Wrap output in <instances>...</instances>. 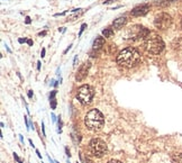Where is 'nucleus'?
Here are the masks:
<instances>
[{
  "instance_id": "nucleus-22",
  "label": "nucleus",
  "mask_w": 182,
  "mask_h": 163,
  "mask_svg": "<svg viewBox=\"0 0 182 163\" xmlns=\"http://www.w3.org/2000/svg\"><path fill=\"white\" fill-rule=\"evenodd\" d=\"M36 154H37V156H38V158H39V159L42 158V155L39 154V151H38V150H36Z\"/></svg>"
},
{
  "instance_id": "nucleus-28",
  "label": "nucleus",
  "mask_w": 182,
  "mask_h": 163,
  "mask_svg": "<svg viewBox=\"0 0 182 163\" xmlns=\"http://www.w3.org/2000/svg\"><path fill=\"white\" fill-rule=\"evenodd\" d=\"M46 34V32H43V33H39V36H44V35Z\"/></svg>"
},
{
  "instance_id": "nucleus-13",
  "label": "nucleus",
  "mask_w": 182,
  "mask_h": 163,
  "mask_svg": "<svg viewBox=\"0 0 182 163\" xmlns=\"http://www.w3.org/2000/svg\"><path fill=\"white\" fill-rule=\"evenodd\" d=\"M172 163H182V153L174 154L172 156Z\"/></svg>"
},
{
  "instance_id": "nucleus-14",
  "label": "nucleus",
  "mask_w": 182,
  "mask_h": 163,
  "mask_svg": "<svg viewBox=\"0 0 182 163\" xmlns=\"http://www.w3.org/2000/svg\"><path fill=\"white\" fill-rule=\"evenodd\" d=\"M85 27H87V24H82V25H81L80 32H79V36H81V35H82V33H83V30L85 29Z\"/></svg>"
},
{
  "instance_id": "nucleus-26",
  "label": "nucleus",
  "mask_w": 182,
  "mask_h": 163,
  "mask_svg": "<svg viewBox=\"0 0 182 163\" xmlns=\"http://www.w3.org/2000/svg\"><path fill=\"white\" fill-rule=\"evenodd\" d=\"M29 144L32 147H34V144H33V141H32V140H29Z\"/></svg>"
},
{
  "instance_id": "nucleus-17",
  "label": "nucleus",
  "mask_w": 182,
  "mask_h": 163,
  "mask_svg": "<svg viewBox=\"0 0 182 163\" xmlns=\"http://www.w3.org/2000/svg\"><path fill=\"white\" fill-rule=\"evenodd\" d=\"M42 131H43V135L45 136V135H46V133H45V128H44V123H42Z\"/></svg>"
},
{
  "instance_id": "nucleus-9",
  "label": "nucleus",
  "mask_w": 182,
  "mask_h": 163,
  "mask_svg": "<svg viewBox=\"0 0 182 163\" xmlns=\"http://www.w3.org/2000/svg\"><path fill=\"white\" fill-rule=\"evenodd\" d=\"M148 10H150V7L147 5H140V6H137V7L133 9L131 14V16H134V17H140V16L146 15L148 13Z\"/></svg>"
},
{
  "instance_id": "nucleus-1",
  "label": "nucleus",
  "mask_w": 182,
  "mask_h": 163,
  "mask_svg": "<svg viewBox=\"0 0 182 163\" xmlns=\"http://www.w3.org/2000/svg\"><path fill=\"white\" fill-rule=\"evenodd\" d=\"M140 52L135 47H126L118 53L117 55V63L124 68H131L140 61Z\"/></svg>"
},
{
  "instance_id": "nucleus-16",
  "label": "nucleus",
  "mask_w": 182,
  "mask_h": 163,
  "mask_svg": "<svg viewBox=\"0 0 182 163\" xmlns=\"http://www.w3.org/2000/svg\"><path fill=\"white\" fill-rule=\"evenodd\" d=\"M108 163H122L120 161H118V160H110Z\"/></svg>"
},
{
  "instance_id": "nucleus-5",
  "label": "nucleus",
  "mask_w": 182,
  "mask_h": 163,
  "mask_svg": "<svg viewBox=\"0 0 182 163\" xmlns=\"http://www.w3.org/2000/svg\"><path fill=\"white\" fill-rule=\"evenodd\" d=\"M150 34L151 33L147 28H145L143 26L136 25L128 29L127 37L129 41H140V39H146Z\"/></svg>"
},
{
  "instance_id": "nucleus-4",
  "label": "nucleus",
  "mask_w": 182,
  "mask_h": 163,
  "mask_svg": "<svg viewBox=\"0 0 182 163\" xmlns=\"http://www.w3.org/2000/svg\"><path fill=\"white\" fill-rule=\"evenodd\" d=\"M89 151L91 155L101 158L107 153V145L101 138H92L89 143Z\"/></svg>"
},
{
  "instance_id": "nucleus-24",
  "label": "nucleus",
  "mask_w": 182,
  "mask_h": 163,
  "mask_svg": "<svg viewBox=\"0 0 182 163\" xmlns=\"http://www.w3.org/2000/svg\"><path fill=\"white\" fill-rule=\"evenodd\" d=\"M19 140H20L21 143H24V138H23V136H21V135H19Z\"/></svg>"
},
{
  "instance_id": "nucleus-19",
  "label": "nucleus",
  "mask_w": 182,
  "mask_h": 163,
  "mask_svg": "<svg viewBox=\"0 0 182 163\" xmlns=\"http://www.w3.org/2000/svg\"><path fill=\"white\" fill-rule=\"evenodd\" d=\"M28 97H29V98H32V97H33V91H32V90L28 91Z\"/></svg>"
},
{
  "instance_id": "nucleus-8",
  "label": "nucleus",
  "mask_w": 182,
  "mask_h": 163,
  "mask_svg": "<svg viewBox=\"0 0 182 163\" xmlns=\"http://www.w3.org/2000/svg\"><path fill=\"white\" fill-rule=\"evenodd\" d=\"M90 66H91V63H90V62H85L83 64L81 65L76 73V81L81 82V81H83V80H85V78H87V75H88Z\"/></svg>"
},
{
  "instance_id": "nucleus-18",
  "label": "nucleus",
  "mask_w": 182,
  "mask_h": 163,
  "mask_svg": "<svg viewBox=\"0 0 182 163\" xmlns=\"http://www.w3.org/2000/svg\"><path fill=\"white\" fill-rule=\"evenodd\" d=\"M45 48H43L42 50V53H41V56H42V57H44V56H45Z\"/></svg>"
},
{
  "instance_id": "nucleus-6",
  "label": "nucleus",
  "mask_w": 182,
  "mask_h": 163,
  "mask_svg": "<svg viewBox=\"0 0 182 163\" xmlns=\"http://www.w3.org/2000/svg\"><path fill=\"white\" fill-rule=\"evenodd\" d=\"M94 96V91L90 86L88 85H83L78 89L76 92V98L79 100V103L82 105H88L92 101V98Z\"/></svg>"
},
{
  "instance_id": "nucleus-29",
  "label": "nucleus",
  "mask_w": 182,
  "mask_h": 163,
  "mask_svg": "<svg viewBox=\"0 0 182 163\" xmlns=\"http://www.w3.org/2000/svg\"><path fill=\"white\" fill-rule=\"evenodd\" d=\"M181 26H182V19H181Z\"/></svg>"
},
{
  "instance_id": "nucleus-3",
  "label": "nucleus",
  "mask_w": 182,
  "mask_h": 163,
  "mask_svg": "<svg viewBox=\"0 0 182 163\" xmlns=\"http://www.w3.org/2000/svg\"><path fill=\"white\" fill-rule=\"evenodd\" d=\"M164 42L157 34H150L145 39V48L151 54H160L164 50Z\"/></svg>"
},
{
  "instance_id": "nucleus-27",
  "label": "nucleus",
  "mask_w": 182,
  "mask_h": 163,
  "mask_svg": "<svg viewBox=\"0 0 182 163\" xmlns=\"http://www.w3.org/2000/svg\"><path fill=\"white\" fill-rule=\"evenodd\" d=\"M25 42H26V39H19V43H25Z\"/></svg>"
},
{
  "instance_id": "nucleus-11",
  "label": "nucleus",
  "mask_w": 182,
  "mask_h": 163,
  "mask_svg": "<svg viewBox=\"0 0 182 163\" xmlns=\"http://www.w3.org/2000/svg\"><path fill=\"white\" fill-rule=\"evenodd\" d=\"M103 44H105V38L101 37V36H98V37H96L94 42H93L92 48L94 51H98V50H100L103 46Z\"/></svg>"
},
{
  "instance_id": "nucleus-25",
  "label": "nucleus",
  "mask_w": 182,
  "mask_h": 163,
  "mask_svg": "<svg viewBox=\"0 0 182 163\" xmlns=\"http://www.w3.org/2000/svg\"><path fill=\"white\" fill-rule=\"evenodd\" d=\"M27 43H28V45H33V42H32L30 39H28V41H27Z\"/></svg>"
},
{
  "instance_id": "nucleus-23",
  "label": "nucleus",
  "mask_w": 182,
  "mask_h": 163,
  "mask_svg": "<svg viewBox=\"0 0 182 163\" xmlns=\"http://www.w3.org/2000/svg\"><path fill=\"white\" fill-rule=\"evenodd\" d=\"M29 23H30V18L26 17V24H29Z\"/></svg>"
},
{
  "instance_id": "nucleus-20",
  "label": "nucleus",
  "mask_w": 182,
  "mask_h": 163,
  "mask_svg": "<svg viewBox=\"0 0 182 163\" xmlns=\"http://www.w3.org/2000/svg\"><path fill=\"white\" fill-rule=\"evenodd\" d=\"M71 46H72V45H69V47H68V48H66V50H65V51H64V54H65V53H68V51H69V50H71Z\"/></svg>"
},
{
  "instance_id": "nucleus-12",
  "label": "nucleus",
  "mask_w": 182,
  "mask_h": 163,
  "mask_svg": "<svg viewBox=\"0 0 182 163\" xmlns=\"http://www.w3.org/2000/svg\"><path fill=\"white\" fill-rule=\"evenodd\" d=\"M102 35L106 38H110V37L114 36V30L111 29V28H105V29L102 30Z\"/></svg>"
},
{
  "instance_id": "nucleus-10",
  "label": "nucleus",
  "mask_w": 182,
  "mask_h": 163,
  "mask_svg": "<svg viewBox=\"0 0 182 163\" xmlns=\"http://www.w3.org/2000/svg\"><path fill=\"white\" fill-rule=\"evenodd\" d=\"M126 23H127L126 17H118L113 22V27L115 29H120V28H123V26L126 25Z\"/></svg>"
},
{
  "instance_id": "nucleus-21",
  "label": "nucleus",
  "mask_w": 182,
  "mask_h": 163,
  "mask_svg": "<svg viewBox=\"0 0 182 163\" xmlns=\"http://www.w3.org/2000/svg\"><path fill=\"white\" fill-rule=\"evenodd\" d=\"M37 70H38V71L41 70V62H39V61L37 62Z\"/></svg>"
},
{
  "instance_id": "nucleus-2",
  "label": "nucleus",
  "mask_w": 182,
  "mask_h": 163,
  "mask_svg": "<svg viewBox=\"0 0 182 163\" xmlns=\"http://www.w3.org/2000/svg\"><path fill=\"white\" fill-rule=\"evenodd\" d=\"M105 118L98 109H91L85 116V124L90 131H99L103 126Z\"/></svg>"
},
{
  "instance_id": "nucleus-7",
  "label": "nucleus",
  "mask_w": 182,
  "mask_h": 163,
  "mask_svg": "<svg viewBox=\"0 0 182 163\" xmlns=\"http://www.w3.org/2000/svg\"><path fill=\"white\" fill-rule=\"evenodd\" d=\"M153 23H154V26L156 27L157 29L165 30L168 29L171 26V24H172V17L166 13H160L155 16Z\"/></svg>"
},
{
  "instance_id": "nucleus-15",
  "label": "nucleus",
  "mask_w": 182,
  "mask_h": 163,
  "mask_svg": "<svg viewBox=\"0 0 182 163\" xmlns=\"http://www.w3.org/2000/svg\"><path fill=\"white\" fill-rule=\"evenodd\" d=\"M14 158H15V160H16V161H17L18 163H23V161L20 160V158H19V156H18V155L16 154V153H14Z\"/></svg>"
}]
</instances>
